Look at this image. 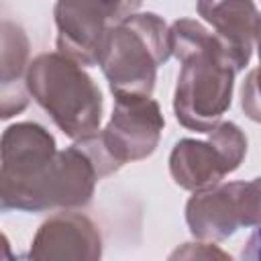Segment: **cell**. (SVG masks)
I'll use <instances>...</instances> for the list:
<instances>
[{
	"mask_svg": "<svg viewBox=\"0 0 261 261\" xmlns=\"http://www.w3.org/2000/svg\"><path fill=\"white\" fill-rule=\"evenodd\" d=\"M247 153V139L232 122H220L210 130L208 141L184 139L175 143L169 157V171L186 190H208L234 171Z\"/></svg>",
	"mask_w": 261,
	"mask_h": 261,
	"instance_id": "cell-6",
	"label": "cell"
},
{
	"mask_svg": "<svg viewBox=\"0 0 261 261\" xmlns=\"http://www.w3.org/2000/svg\"><path fill=\"white\" fill-rule=\"evenodd\" d=\"M198 12L214 27L220 41L226 45L237 69H243L251 59V49L257 33V8L253 0H198Z\"/></svg>",
	"mask_w": 261,
	"mask_h": 261,
	"instance_id": "cell-9",
	"label": "cell"
},
{
	"mask_svg": "<svg viewBox=\"0 0 261 261\" xmlns=\"http://www.w3.org/2000/svg\"><path fill=\"white\" fill-rule=\"evenodd\" d=\"M100 232L94 222L75 212H61L41 224L31 245V259H98Z\"/></svg>",
	"mask_w": 261,
	"mask_h": 261,
	"instance_id": "cell-8",
	"label": "cell"
},
{
	"mask_svg": "<svg viewBox=\"0 0 261 261\" xmlns=\"http://www.w3.org/2000/svg\"><path fill=\"white\" fill-rule=\"evenodd\" d=\"M55 155V141L41 124L8 126L2 137V204L35 181Z\"/></svg>",
	"mask_w": 261,
	"mask_h": 261,
	"instance_id": "cell-7",
	"label": "cell"
},
{
	"mask_svg": "<svg viewBox=\"0 0 261 261\" xmlns=\"http://www.w3.org/2000/svg\"><path fill=\"white\" fill-rule=\"evenodd\" d=\"M171 53L181 61L173 110L192 130L210 133L230 106L232 80L239 71L226 45L196 20H177L169 29Z\"/></svg>",
	"mask_w": 261,
	"mask_h": 261,
	"instance_id": "cell-1",
	"label": "cell"
},
{
	"mask_svg": "<svg viewBox=\"0 0 261 261\" xmlns=\"http://www.w3.org/2000/svg\"><path fill=\"white\" fill-rule=\"evenodd\" d=\"M255 39H257V47H259V67L253 69L247 77V82L243 84V92H241V104H243V110L245 114L251 118V120H257L261 122V14H259V20H257V33H255Z\"/></svg>",
	"mask_w": 261,
	"mask_h": 261,
	"instance_id": "cell-11",
	"label": "cell"
},
{
	"mask_svg": "<svg viewBox=\"0 0 261 261\" xmlns=\"http://www.w3.org/2000/svg\"><path fill=\"white\" fill-rule=\"evenodd\" d=\"M171 55L169 29L157 14H130L106 37L98 65L114 96H151L155 71Z\"/></svg>",
	"mask_w": 261,
	"mask_h": 261,
	"instance_id": "cell-3",
	"label": "cell"
},
{
	"mask_svg": "<svg viewBox=\"0 0 261 261\" xmlns=\"http://www.w3.org/2000/svg\"><path fill=\"white\" fill-rule=\"evenodd\" d=\"M241 259H249V261H261V224L259 228L253 230V234L247 239L243 251H241Z\"/></svg>",
	"mask_w": 261,
	"mask_h": 261,
	"instance_id": "cell-12",
	"label": "cell"
},
{
	"mask_svg": "<svg viewBox=\"0 0 261 261\" xmlns=\"http://www.w3.org/2000/svg\"><path fill=\"white\" fill-rule=\"evenodd\" d=\"M163 116L151 96H116L112 118L102 133L80 139V147L104 177L128 161L149 157L159 141Z\"/></svg>",
	"mask_w": 261,
	"mask_h": 261,
	"instance_id": "cell-4",
	"label": "cell"
},
{
	"mask_svg": "<svg viewBox=\"0 0 261 261\" xmlns=\"http://www.w3.org/2000/svg\"><path fill=\"white\" fill-rule=\"evenodd\" d=\"M143 0H59L57 49L82 65L98 63L108 33L135 14Z\"/></svg>",
	"mask_w": 261,
	"mask_h": 261,
	"instance_id": "cell-5",
	"label": "cell"
},
{
	"mask_svg": "<svg viewBox=\"0 0 261 261\" xmlns=\"http://www.w3.org/2000/svg\"><path fill=\"white\" fill-rule=\"evenodd\" d=\"M27 88L53 122L80 141L98 133L102 94L92 77L63 53H43L29 63Z\"/></svg>",
	"mask_w": 261,
	"mask_h": 261,
	"instance_id": "cell-2",
	"label": "cell"
},
{
	"mask_svg": "<svg viewBox=\"0 0 261 261\" xmlns=\"http://www.w3.org/2000/svg\"><path fill=\"white\" fill-rule=\"evenodd\" d=\"M230 228L261 224V177L222 186Z\"/></svg>",
	"mask_w": 261,
	"mask_h": 261,
	"instance_id": "cell-10",
	"label": "cell"
}]
</instances>
